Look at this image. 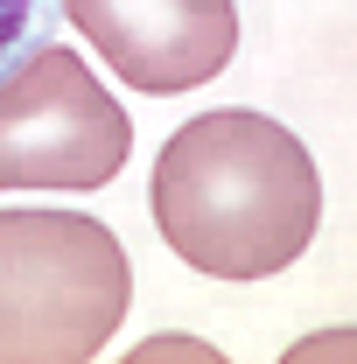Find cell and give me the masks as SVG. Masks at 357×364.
Wrapping results in <instances>:
<instances>
[{"mask_svg": "<svg viewBox=\"0 0 357 364\" xmlns=\"http://www.w3.org/2000/svg\"><path fill=\"white\" fill-rule=\"evenodd\" d=\"M154 231L203 280H273L322 225L315 154L273 112H196L154 154Z\"/></svg>", "mask_w": 357, "mask_h": 364, "instance_id": "1", "label": "cell"}, {"mask_svg": "<svg viewBox=\"0 0 357 364\" xmlns=\"http://www.w3.org/2000/svg\"><path fill=\"white\" fill-rule=\"evenodd\" d=\"M127 245L85 210H0V364H85L127 322Z\"/></svg>", "mask_w": 357, "mask_h": 364, "instance_id": "2", "label": "cell"}, {"mask_svg": "<svg viewBox=\"0 0 357 364\" xmlns=\"http://www.w3.org/2000/svg\"><path fill=\"white\" fill-rule=\"evenodd\" d=\"M134 154V119L63 43L0 77V189H105Z\"/></svg>", "mask_w": 357, "mask_h": 364, "instance_id": "3", "label": "cell"}, {"mask_svg": "<svg viewBox=\"0 0 357 364\" xmlns=\"http://www.w3.org/2000/svg\"><path fill=\"white\" fill-rule=\"evenodd\" d=\"M63 21L105 49L134 91H196L238 56L231 0H63Z\"/></svg>", "mask_w": 357, "mask_h": 364, "instance_id": "4", "label": "cell"}, {"mask_svg": "<svg viewBox=\"0 0 357 364\" xmlns=\"http://www.w3.org/2000/svg\"><path fill=\"white\" fill-rule=\"evenodd\" d=\"M63 36V0H0V77Z\"/></svg>", "mask_w": 357, "mask_h": 364, "instance_id": "5", "label": "cell"}]
</instances>
